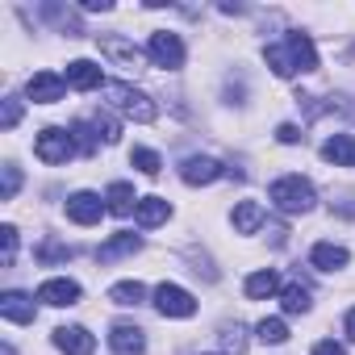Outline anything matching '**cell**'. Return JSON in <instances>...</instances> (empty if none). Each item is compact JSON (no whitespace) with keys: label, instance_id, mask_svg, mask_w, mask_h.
I'll return each mask as SVG.
<instances>
[{"label":"cell","instance_id":"31","mask_svg":"<svg viewBox=\"0 0 355 355\" xmlns=\"http://www.w3.org/2000/svg\"><path fill=\"white\" fill-rule=\"evenodd\" d=\"M76 255V247H63V243H42L38 247V259L42 263H63V259H71Z\"/></svg>","mask_w":355,"mask_h":355},{"label":"cell","instance_id":"3","mask_svg":"<svg viewBox=\"0 0 355 355\" xmlns=\"http://www.w3.org/2000/svg\"><path fill=\"white\" fill-rule=\"evenodd\" d=\"M105 92V101L117 109V113H125V117H134V121H155L159 117V109H155V101L146 96V92H138V88H130V84H105L101 88Z\"/></svg>","mask_w":355,"mask_h":355},{"label":"cell","instance_id":"15","mask_svg":"<svg viewBox=\"0 0 355 355\" xmlns=\"http://www.w3.org/2000/svg\"><path fill=\"white\" fill-rule=\"evenodd\" d=\"M134 251H142V239L130 234V230H121V234H113L109 243L96 247V263H113V259H125V255H134Z\"/></svg>","mask_w":355,"mask_h":355},{"label":"cell","instance_id":"7","mask_svg":"<svg viewBox=\"0 0 355 355\" xmlns=\"http://www.w3.org/2000/svg\"><path fill=\"white\" fill-rule=\"evenodd\" d=\"M96 46H101V55L113 59L121 71H138V67H142V51H138L130 38H121V34H101Z\"/></svg>","mask_w":355,"mask_h":355},{"label":"cell","instance_id":"28","mask_svg":"<svg viewBox=\"0 0 355 355\" xmlns=\"http://www.w3.org/2000/svg\"><path fill=\"white\" fill-rule=\"evenodd\" d=\"M130 163H134L142 175H159V167H163V159H159L150 146H134V150H130Z\"/></svg>","mask_w":355,"mask_h":355},{"label":"cell","instance_id":"30","mask_svg":"<svg viewBox=\"0 0 355 355\" xmlns=\"http://www.w3.org/2000/svg\"><path fill=\"white\" fill-rule=\"evenodd\" d=\"M17 259V226H0V263L13 268Z\"/></svg>","mask_w":355,"mask_h":355},{"label":"cell","instance_id":"17","mask_svg":"<svg viewBox=\"0 0 355 355\" xmlns=\"http://www.w3.org/2000/svg\"><path fill=\"white\" fill-rule=\"evenodd\" d=\"M67 84H71V88H80V92L105 88V80H101V67H96L92 59H76V63H67Z\"/></svg>","mask_w":355,"mask_h":355},{"label":"cell","instance_id":"10","mask_svg":"<svg viewBox=\"0 0 355 355\" xmlns=\"http://www.w3.org/2000/svg\"><path fill=\"white\" fill-rule=\"evenodd\" d=\"M109 347H113V355H146V334L134 322H117L109 330Z\"/></svg>","mask_w":355,"mask_h":355},{"label":"cell","instance_id":"35","mask_svg":"<svg viewBox=\"0 0 355 355\" xmlns=\"http://www.w3.org/2000/svg\"><path fill=\"white\" fill-rule=\"evenodd\" d=\"M276 138H280V142H284V146H293V142H301V130H297V125H293V121H284V125H280V130H276Z\"/></svg>","mask_w":355,"mask_h":355},{"label":"cell","instance_id":"27","mask_svg":"<svg viewBox=\"0 0 355 355\" xmlns=\"http://www.w3.org/2000/svg\"><path fill=\"white\" fill-rule=\"evenodd\" d=\"M142 297H146V288L138 280H121V284L109 288V301L113 305H142Z\"/></svg>","mask_w":355,"mask_h":355},{"label":"cell","instance_id":"18","mask_svg":"<svg viewBox=\"0 0 355 355\" xmlns=\"http://www.w3.org/2000/svg\"><path fill=\"white\" fill-rule=\"evenodd\" d=\"M347 247H338V243H318L313 251H309V263L318 268V272H338V268H347Z\"/></svg>","mask_w":355,"mask_h":355},{"label":"cell","instance_id":"13","mask_svg":"<svg viewBox=\"0 0 355 355\" xmlns=\"http://www.w3.org/2000/svg\"><path fill=\"white\" fill-rule=\"evenodd\" d=\"M55 347L63 355H92L96 351V338L84 330V326H59L55 330Z\"/></svg>","mask_w":355,"mask_h":355},{"label":"cell","instance_id":"23","mask_svg":"<svg viewBox=\"0 0 355 355\" xmlns=\"http://www.w3.org/2000/svg\"><path fill=\"white\" fill-rule=\"evenodd\" d=\"M218 338H222V355H247V326L243 322H222Z\"/></svg>","mask_w":355,"mask_h":355},{"label":"cell","instance_id":"2","mask_svg":"<svg viewBox=\"0 0 355 355\" xmlns=\"http://www.w3.org/2000/svg\"><path fill=\"white\" fill-rule=\"evenodd\" d=\"M268 197H272V205L280 214H309L313 201H318V193H313V184L305 175H280V180L268 189Z\"/></svg>","mask_w":355,"mask_h":355},{"label":"cell","instance_id":"32","mask_svg":"<svg viewBox=\"0 0 355 355\" xmlns=\"http://www.w3.org/2000/svg\"><path fill=\"white\" fill-rule=\"evenodd\" d=\"M21 189V167L17 163H5V189H0V201H13Z\"/></svg>","mask_w":355,"mask_h":355},{"label":"cell","instance_id":"25","mask_svg":"<svg viewBox=\"0 0 355 355\" xmlns=\"http://www.w3.org/2000/svg\"><path fill=\"white\" fill-rule=\"evenodd\" d=\"M280 305H284V313H309V288L305 284H284L280 288Z\"/></svg>","mask_w":355,"mask_h":355},{"label":"cell","instance_id":"29","mask_svg":"<svg viewBox=\"0 0 355 355\" xmlns=\"http://www.w3.org/2000/svg\"><path fill=\"white\" fill-rule=\"evenodd\" d=\"M71 138H76V146H80L84 155H92V150H96V142H101L96 125H88V121H76V125H71Z\"/></svg>","mask_w":355,"mask_h":355},{"label":"cell","instance_id":"33","mask_svg":"<svg viewBox=\"0 0 355 355\" xmlns=\"http://www.w3.org/2000/svg\"><path fill=\"white\" fill-rule=\"evenodd\" d=\"M92 125H96V134H101L105 142H117V138H121V130H117V121H113L109 113H96V117H92Z\"/></svg>","mask_w":355,"mask_h":355},{"label":"cell","instance_id":"34","mask_svg":"<svg viewBox=\"0 0 355 355\" xmlns=\"http://www.w3.org/2000/svg\"><path fill=\"white\" fill-rule=\"evenodd\" d=\"M17 121H21V101H17V96H5V109H0V125L13 130Z\"/></svg>","mask_w":355,"mask_h":355},{"label":"cell","instance_id":"36","mask_svg":"<svg viewBox=\"0 0 355 355\" xmlns=\"http://www.w3.org/2000/svg\"><path fill=\"white\" fill-rule=\"evenodd\" d=\"M313 355H347V351H343V343H334V338H322V343L313 347Z\"/></svg>","mask_w":355,"mask_h":355},{"label":"cell","instance_id":"24","mask_svg":"<svg viewBox=\"0 0 355 355\" xmlns=\"http://www.w3.org/2000/svg\"><path fill=\"white\" fill-rule=\"evenodd\" d=\"M42 17H51V21H55V26H59V30H63L67 38H84V26H80V17H76L71 9H59V5H46V9H42Z\"/></svg>","mask_w":355,"mask_h":355},{"label":"cell","instance_id":"6","mask_svg":"<svg viewBox=\"0 0 355 355\" xmlns=\"http://www.w3.org/2000/svg\"><path fill=\"white\" fill-rule=\"evenodd\" d=\"M155 309L163 318H193L197 313V297L180 284H159L155 288Z\"/></svg>","mask_w":355,"mask_h":355},{"label":"cell","instance_id":"8","mask_svg":"<svg viewBox=\"0 0 355 355\" xmlns=\"http://www.w3.org/2000/svg\"><path fill=\"white\" fill-rule=\"evenodd\" d=\"M222 171H226V167H222L218 159H209V155H189V159L180 163V180L197 189V184H214V180H222Z\"/></svg>","mask_w":355,"mask_h":355},{"label":"cell","instance_id":"5","mask_svg":"<svg viewBox=\"0 0 355 355\" xmlns=\"http://www.w3.org/2000/svg\"><path fill=\"white\" fill-rule=\"evenodd\" d=\"M146 55L155 59V67H167V71H180L184 67V42H180V34H167V30L150 34Z\"/></svg>","mask_w":355,"mask_h":355},{"label":"cell","instance_id":"4","mask_svg":"<svg viewBox=\"0 0 355 355\" xmlns=\"http://www.w3.org/2000/svg\"><path fill=\"white\" fill-rule=\"evenodd\" d=\"M34 155H38L42 163H51V167L67 163V159L76 155V138H71V130H59V125L42 130V134L34 138Z\"/></svg>","mask_w":355,"mask_h":355},{"label":"cell","instance_id":"1","mask_svg":"<svg viewBox=\"0 0 355 355\" xmlns=\"http://www.w3.org/2000/svg\"><path fill=\"white\" fill-rule=\"evenodd\" d=\"M263 59H268V67H272L280 80H288V76H297V71H318L313 38H309V34H301V30H288V34H284V42H276V46H268V51H263Z\"/></svg>","mask_w":355,"mask_h":355},{"label":"cell","instance_id":"14","mask_svg":"<svg viewBox=\"0 0 355 355\" xmlns=\"http://www.w3.org/2000/svg\"><path fill=\"white\" fill-rule=\"evenodd\" d=\"M0 313H5V322L30 326V322H34V313H38V305H34V297H26V293L9 288L5 297H0Z\"/></svg>","mask_w":355,"mask_h":355},{"label":"cell","instance_id":"12","mask_svg":"<svg viewBox=\"0 0 355 355\" xmlns=\"http://www.w3.org/2000/svg\"><path fill=\"white\" fill-rule=\"evenodd\" d=\"M38 301H42V305H55V309L76 305V301H80V284L67 280V276H55V280H46V284L38 288Z\"/></svg>","mask_w":355,"mask_h":355},{"label":"cell","instance_id":"26","mask_svg":"<svg viewBox=\"0 0 355 355\" xmlns=\"http://www.w3.org/2000/svg\"><path fill=\"white\" fill-rule=\"evenodd\" d=\"M255 334H259L263 347H280V343H288V326H284V318H263V322L255 326Z\"/></svg>","mask_w":355,"mask_h":355},{"label":"cell","instance_id":"21","mask_svg":"<svg viewBox=\"0 0 355 355\" xmlns=\"http://www.w3.org/2000/svg\"><path fill=\"white\" fill-rule=\"evenodd\" d=\"M243 288H247V297H251V301H263V297L280 293V276H276L272 268H263V272H251Z\"/></svg>","mask_w":355,"mask_h":355},{"label":"cell","instance_id":"19","mask_svg":"<svg viewBox=\"0 0 355 355\" xmlns=\"http://www.w3.org/2000/svg\"><path fill=\"white\" fill-rule=\"evenodd\" d=\"M134 218H138L142 230H150V226H163V222L171 218V205H167L163 197H142L138 209H134Z\"/></svg>","mask_w":355,"mask_h":355},{"label":"cell","instance_id":"11","mask_svg":"<svg viewBox=\"0 0 355 355\" xmlns=\"http://www.w3.org/2000/svg\"><path fill=\"white\" fill-rule=\"evenodd\" d=\"M26 92H30V101H34V105H55V101H63L67 80H63V76H55V71H38V76L26 84Z\"/></svg>","mask_w":355,"mask_h":355},{"label":"cell","instance_id":"22","mask_svg":"<svg viewBox=\"0 0 355 355\" xmlns=\"http://www.w3.org/2000/svg\"><path fill=\"white\" fill-rule=\"evenodd\" d=\"M105 205H109V214H117V218H125L130 209H138V197H134V189L130 184H109V193H105Z\"/></svg>","mask_w":355,"mask_h":355},{"label":"cell","instance_id":"39","mask_svg":"<svg viewBox=\"0 0 355 355\" xmlns=\"http://www.w3.org/2000/svg\"><path fill=\"white\" fill-rule=\"evenodd\" d=\"M0 355H17V351H13V343H5V347H0Z\"/></svg>","mask_w":355,"mask_h":355},{"label":"cell","instance_id":"20","mask_svg":"<svg viewBox=\"0 0 355 355\" xmlns=\"http://www.w3.org/2000/svg\"><path fill=\"white\" fill-rule=\"evenodd\" d=\"M263 222H268V214H263L259 201H239V205H234V230H239V234H255Z\"/></svg>","mask_w":355,"mask_h":355},{"label":"cell","instance_id":"38","mask_svg":"<svg viewBox=\"0 0 355 355\" xmlns=\"http://www.w3.org/2000/svg\"><path fill=\"white\" fill-rule=\"evenodd\" d=\"M347 338H351V343H355V309H351V313H347Z\"/></svg>","mask_w":355,"mask_h":355},{"label":"cell","instance_id":"16","mask_svg":"<svg viewBox=\"0 0 355 355\" xmlns=\"http://www.w3.org/2000/svg\"><path fill=\"white\" fill-rule=\"evenodd\" d=\"M322 159L334 167H355V138L351 134H330L322 142Z\"/></svg>","mask_w":355,"mask_h":355},{"label":"cell","instance_id":"37","mask_svg":"<svg viewBox=\"0 0 355 355\" xmlns=\"http://www.w3.org/2000/svg\"><path fill=\"white\" fill-rule=\"evenodd\" d=\"M80 9H88V13H109L113 5H109V0H84V5Z\"/></svg>","mask_w":355,"mask_h":355},{"label":"cell","instance_id":"9","mask_svg":"<svg viewBox=\"0 0 355 355\" xmlns=\"http://www.w3.org/2000/svg\"><path fill=\"white\" fill-rule=\"evenodd\" d=\"M101 214H109V205H105L96 193H71V197H67V218H71L76 226H96Z\"/></svg>","mask_w":355,"mask_h":355}]
</instances>
